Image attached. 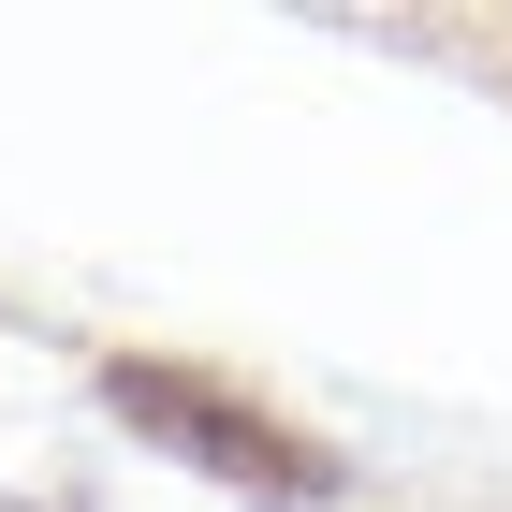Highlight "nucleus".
I'll use <instances>...</instances> for the list:
<instances>
[{
    "label": "nucleus",
    "instance_id": "f257e3e1",
    "mask_svg": "<svg viewBox=\"0 0 512 512\" xmlns=\"http://www.w3.org/2000/svg\"><path fill=\"white\" fill-rule=\"evenodd\" d=\"M103 410H118V425H147V439H191V469H220V483H264L278 512H293V498H337V454H322L308 425L249 410V395H220L205 366L118 352V366H103Z\"/></svg>",
    "mask_w": 512,
    "mask_h": 512
},
{
    "label": "nucleus",
    "instance_id": "f03ea898",
    "mask_svg": "<svg viewBox=\"0 0 512 512\" xmlns=\"http://www.w3.org/2000/svg\"><path fill=\"white\" fill-rule=\"evenodd\" d=\"M30 512H88V498H30Z\"/></svg>",
    "mask_w": 512,
    "mask_h": 512
}]
</instances>
